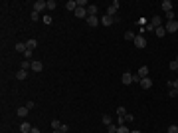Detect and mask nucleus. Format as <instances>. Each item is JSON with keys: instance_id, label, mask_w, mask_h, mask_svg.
Wrapping results in <instances>:
<instances>
[{"instance_id": "1", "label": "nucleus", "mask_w": 178, "mask_h": 133, "mask_svg": "<svg viewBox=\"0 0 178 133\" xmlns=\"http://www.w3.org/2000/svg\"><path fill=\"white\" fill-rule=\"evenodd\" d=\"M134 46H136L138 50H142V48H146V38H144V34H138V36L134 38Z\"/></svg>"}, {"instance_id": "2", "label": "nucleus", "mask_w": 178, "mask_h": 133, "mask_svg": "<svg viewBox=\"0 0 178 133\" xmlns=\"http://www.w3.org/2000/svg\"><path fill=\"white\" fill-rule=\"evenodd\" d=\"M166 34H174V32H178V22L176 20H172V22H166Z\"/></svg>"}, {"instance_id": "3", "label": "nucleus", "mask_w": 178, "mask_h": 133, "mask_svg": "<svg viewBox=\"0 0 178 133\" xmlns=\"http://www.w3.org/2000/svg\"><path fill=\"white\" fill-rule=\"evenodd\" d=\"M117 10H119V2L115 0V2H113V4H111V6L107 8V12H105V14H107V16H111V18H115V14H117Z\"/></svg>"}, {"instance_id": "4", "label": "nucleus", "mask_w": 178, "mask_h": 133, "mask_svg": "<svg viewBox=\"0 0 178 133\" xmlns=\"http://www.w3.org/2000/svg\"><path fill=\"white\" fill-rule=\"evenodd\" d=\"M44 8H47V2H45V0H38V2L34 4V12H38V14H40Z\"/></svg>"}, {"instance_id": "5", "label": "nucleus", "mask_w": 178, "mask_h": 133, "mask_svg": "<svg viewBox=\"0 0 178 133\" xmlns=\"http://www.w3.org/2000/svg\"><path fill=\"white\" fill-rule=\"evenodd\" d=\"M85 22H87V26H91V28H95V26H99V24H101V20H99L97 16H87V20H85Z\"/></svg>"}, {"instance_id": "6", "label": "nucleus", "mask_w": 178, "mask_h": 133, "mask_svg": "<svg viewBox=\"0 0 178 133\" xmlns=\"http://www.w3.org/2000/svg\"><path fill=\"white\" fill-rule=\"evenodd\" d=\"M121 82H123L125 86H131V84H133V74H131V72H125L123 78H121Z\"/></svg>"}, {"instance_id": "7", "label": "nucleus", "mask_w": 178, "mask_h": 133, "mask_svg": "<svg viewBox=\"0 0 178 133\" xmlns=\"http://www.w3.org/2000/svg\"><path fill=\"white\" fill-rule=\"evenodd\" d=\"M150 26H152L154 30H156V28H160V26H162V18H160V16H152V20H150Z\"/></svg>"}, {"instance_id": "8", "label": "nucleus", "mask_w": 178, "mask_h": 133, "mask_svg": "<svg viewBox=\"0 0 178 133\" xmlns=\"http://www.w3.org/2000/svg\"><path fill=\"white\" fill-rule=\"evenodd\" d=\"M73 14H75L77 18H83V20H87V16H89V14H87V8H77Z\"/></svg>"}, {"instance_id": "9", "label": "nucleus", "mask_w": 178, "mask_h": 133, "mask_svg": "<svg viewBox=\"0 0 178 133\" xmlns=\"http://www.w3.org/2000/svg\"><path fill=\"white\" fill-rule=\"evenodd\" d=\"M140 88L142 89H150L152 88V80H150V78H142V80H140Z\"/></svg>"}, {"instance_id": "10", "label": "nucleus", "mask_w": 178, "mask_h": 133, "mask_svg": "<svg viewBox=\"0 0 178 133\" xmlns=\"http://www.w3.org/2000/svg\"><path fill=\"white\" fill-rule=\"evenodd\" d=\"M65 10L75 12V10H77V0H67V2H65Z\"/></svg>"}, {"instance_id": "11", "label": "nucleus", "mask_w": 178, "mask_h": 133, "mask_svg": "<svg viewBox=\"0 0 178 133\" xmlns=\"http://www.w3.org/2000/svg\"><path fill=\"white\" fill-rule=\"evenodd\" d=\"M113 22H115V18H111V16H107V14L101 16V24H103V26H111Z\"/></svg>"}, {"instance_id": "12", "label": "nucleus", "mask_w": 178, "mask_h": 133, "mask_svg": "<svg viewBox=\"0 0 178 133\" xmlns=\"http://www.w3.org/2000/svg\"><path fill=\"white\" fill-rule=\"evenodd\" d=\"M32 70H34V72H42V70H44V64H42L40 60H34V62H32Z\"/></svg>"}, {"instance_id": "13", "label": "nucleus", "mask_w": 178, "mask_h": 133, "mask_svg": "<svg viewBox=\"0 0 178 133\" xmlns=\"http://www.w3.org/2000/svg\"><path fill=\"white\" fill-rule=\"evenodd\" d=\"M20 131L22 133H30L32 131V125H30L28 121H24V123H20Z\"/></svg>"}, {"instance_id": "14", "label": "nucleus", "mask_w": 178, "mask_h": 133, "mask_svg": "<svg viewBox=\"0 0 178 133\" xmlns=\"http://www.w3.org/2000/svg\"><path fill=\"white\" fill-rule=\"evenodd\" d=\"M136 74H138V76H140V78H148V68H146V66H140V68H138V72H136Z\"/></svg>"}, {"instance_id": "15", "label": "nucleus", "mask_w": 178, "mask_h": 133, "mask_svg": "<svg viewBox=\"0 0 178 133\" xmlns=\"http://www.w3.org/2000/svg\"><path fill=\"white\" fill-rule=\"evenodd\" d=\"M162 10H164V12H170V10H172V2H170V0H162Z\"/></svg>"}, {"instance_id": "16", "label": "nucleus", "mask_w": 178, "mask_h": 133, "mask_svg": "<svg viewBox=\"0 0 178 133\" xmlns=\"http://www.w3.org/2000/svg\"><path fill=\"white\" fill-rule=\"evenodd\" d=\"M28 111H30V109H28L26 105H22V107H18V117H26V115H28Z\"/></svg>"}, {"instance_id": "17", "label": "nucleus", "mask_w": 178, "mask_h": 133, "mask_svg": "<svg viewBox=\"0 0 178 133\" xmlns=\"http://www.w3.org/2000/svg\"><path fill=\"white\" fill-rule=\"evenodd\" d=\"M87 14L89 16H97V6L95 4H89L87 6Z\"/></svg>"}, {"instance_id": "18", "label": "nucleus", "mask_w": 178, "mask_h": 133, "mask_svg": "<svg viewBox=\"0 0 178 133\" xmlns=\"http://www.w3.org/2000/svg\"><path fill=\"white\" fill-rule=\"evenodd\" d=\"M16 50H18L20 54H24V52L28 50V46H26V42H18V44H16Z\"/></svg>"}, {"instance_id": "19", "label": "nucleus", "mask_w": 178, "mask_h": 133, "mask_svg": "<svg viewBox=\"0 0 178 133\" xmlns=\"http://www.w3.org/2000/svg\"><path fill=\"white\" fill-rule=\"evenodd\" d=\"M16 78H18V80H26V78H28V72H26V70H18V72H16Z\"/></svg>"}, {"instance_id": "20", "label": "nucleus", "mask_w": 178, "mask_h": 133, "mask_svg": "<svg viewBox=\"0 0 178 133\" xmlns=\"http://www.w3.org/2000/svg\"><path fill=\"white\" fill-rule=\"evenodd\" d=\"M154 32H156V36H160V38H164V36H166V28H162V26H160V28H156Z\"/></svg>"}, {"instance_id": "21", "label": "nucleus", "mask_w": 178, "mask_h": 133, "mask_svg": "<svg viewBox=\"0 0 178 133\" xmlns=\"http://www.w3.org/2000/svg\"><path fill=\"white\" fill-rule=\"evenodd\" d=\"M30 68H32V62H28V60H24V62H22V66H20V70H26V72H28Z\"/></svg>"}, {"instance_id": "22", "label": "nucleus", "mask_w": 178, "mask_h": 133, "mask_svg": "<svg viewBox=\"0 0 178 133\" xmlns=\"http://www.w3.org/2000/svg\"><path fill=\"white\" fill-rule=\"evenodd\" d=\"M134 38H136V34H134V32H131V30H129V32H125V40H133V42H134Z\"/></svg>"}, {"instance_id": "23", "label": "nucleus", "mask_w": 178, "mask_h": 133, "mask_svg": "<svg viewBox=\"0 0 178 133\" xmlns=\"http://www.w3.org/2000/svg\"><path fill=\"white\" fill-rule=\"evenodd\" d=\"M117 129H119V127H117L115 123H111V125H107V133H117Z\"/></svg>"}, {"instance_id": "24", "label": "nucleus", "mask_w": 178, "mask_h": 133, "mask_svg": "<svg viewBox=\"0 0 178 133\" xmlns=\"http://www.w3.org/2000/svg\"><path fill=\"white\" fill-rule=\"evenodd\" d=\"M26 46H28V50H34V48L38 46V42H36V40H28V42H26Z\"/></svg>"}, {"instance_id": "25", "label": "nucleus", "mask_w": 178, "mask_h": 133, "mask_svg": "<svg viewBox=\"0 0 178 133\" xmlns=\"http://www.w3.org/2000/svg\"><path fill=\"white\" fill-rule=\"evenodd\" d=\"M117 133H131V131H129V127H127V125H119Z\"/></svg>"}, {"instance_id": "26", "label": "nucleus", "mask_w": 178, "mask_h": 133, "mask_svg": "<svg viewBox=\"0 0 178 133\" xmlns=\"http://www.w3.org/2000/svg\"><path fill=\"white\" fill-rule=\"evenodd\" d=\"M57 4H55V0H47V10H53Z\"/></svg>"}, {"instance_id": "27", "label": "nucleus", "mask_w": 178, "mask_h": 133, "mask_svg": "<svg viewBox=\"0 0 178 133\" xmlns=\"http://www.w3.org/2000/svg\"><path fill=\"white\" fill-rule=\"evenodd\" d=\"M117 115H119V117L127 115V109H125V107H119V109H117Z\"/></svg>"}, {"instance_id": "28", "label": "nucleus", "mask_w": 178, "mask_h": 133, "mask_svg": "<svg viewBox=\"0 0 178 133\" xmlns=\"http://www.w3.org/2000/svg\"><path fill=\"white\" fill-rule=\"evenodd\" d=\"M101 119H103V123H105V125H111V115H103Z\"/></svg>"}, {"instance_id": "29", "label": "nucleus", "mask_w": 178, "mask_h": 133, "mask_svg": "<svg viewBox=\"0 0 178 133\" xmlns=\"http://www.w3.org/2000/svg\"><path fill=\"white\" fill-rule=\"evenodd\" d=\"M59 127H61V123H59L57 119H53V121H51V129H59Z\"/></svg>"}, {"instance_id": "30", "label": "nucleus", "mask_w": 178, "mask_h": 133, "mask_svg": "<svg viewBox=\"0 0 178 133\" xmlns=\"http://www.w3.org/2000/svg\"><path fill=\"white\" fill-rule=\"evenodd\" d=\"M59 131H61V133H67V131H69V125H67V123H61Z\"/></svg>"}, {"instance_id": "31", "label": "nucleus", "mask_w": 178, "mask_h": 133, "mask_svg": "<svg viewBox=\"0 0 178 133\" xmlns=\"http://www.w3.org/2000/svg\"><path fill=\"white\" fill-rule=\"evenodd\" d=\"M168 95H170V97H178V89H168Z\"/></svg>"}, {"instance_id": "32", "label": "nucleus", "mask_w": 178, "mask_h": 133, "mask_svg": "<svg viewBox=\"0 0 178 133\" xmlns=\"http://www.w3.org/2000/svg\"><path fill=\"white\" fill-rule=\"evenodd\" d=\"M166 20H168V22H172V20H174V12H172V10H170V12H166Z\"/></svg>"}, {"instance_id": "33", "label": "nucleus", "mask_w": 178, "mask_h": 133, "mask_svg": "<svg viewBox=\"0 0 178 133\" xmlns=\"http://www.w3.org/2000/svg\"><path fill=\"white\" fill-rule=\"evenodd\" d=\"M32 54H34V50H26V52H24V58H26V60H30V58H32Z\"/></svg>"}, {"instance_id": "34", "label": "nucleus", "mask_w": 178, "mask_h": 133, "mask_svg": "<svg viewBox=\"0 0 178 133\" xmlns=\"http://www.w3.org/2000/svg\"><path fill=\"white\" fill-rule=\"evenodd\" d=\"M166 133H178V125H170V127H168V131Z\"/></svg>"}, {"instance_id": "35", "label": "nucleus", "mask_w": 178, "mask_h": 133, "mask_svg": "<svg viewBox=\"0 0 178 133\" xmlns=\"http://www.w3.org/2000/svg\"><path fill=\"white\" fill-rule=\"evenodd\" d=\"M140 80H142V78H140L138 74H134V76H133V82H134V84H140Z\"/></svg>"}, {"instance_id": "36", "label": "nucleus", "mask_w": 178, "mask_h": 133, "mask_svg": "<svg viewBox=\"0 0 178 133\" xmlns=\"http://www.w3.org/2000/svg\"><path fill=\"white\" fill-rule=\"evenodd\" d=\"M170 70H174V72L178 70V62H176V60H174V62H170Z\"/></svg>"}, {"instance_id": "37", "label": "nucleus", "mask_w": 178, "mask_h": 133, "mask_svg": "<svg viewBox=\"0 0 178 133\" xmlns=\"http://www.w3.org/2000/svg\"><path fill=\"white\" fill-rule=\"evenodd\" d=\"M26 107H28V109H34V107H36V101H28Z\"/></svg>"}, {"instance_id": "38", "label": "nucleus", "mask_w": 178, "mask_h": 133, "mask_svg": "<svg viewBox=\"0 0 178 133\" xmlns=\"http://www.w3.org/2000/svg\"><path fill=\"white\" fill-rule=\"evenodd\" d=\"M38 18H40V14H38V12H32V20L38 22Z\"/></svg>"}, {"instance_id": "39", "label": "nucleus", "mask_w": 178, "mask_h": 133, "mask_svg": "<svg viewBox=\"0 0 178 133\" xmlns=\"http://www.w3.org/2000/svg\"><path fill=\"white\" fill-rule=\"evenodd\" d=\"M133 119H134V117L131 115V113H127V115H125V121H127V123H129V121H133Z\"/></svg>"}, {"instance_id": "40", "label": "nucleus", "mask_w": 178, "mask_h": 133, "mask_svg": "<svg viewBox=\"0 0 178 133\" xmlns=\"http://www.w3.org/2000/svg\"><path fill=\"white\" fill-rule=\"evenodd\" d=\"M44 24H51V18L49 16H44Z\"/></svg>"}, {"instance_id": "41", "label": "nucleus", "mask_w": 178, "mask_h": 133, "mask_svg": "<svg viewBox=\"0 0 178 133\" xmlns=\"http://www.w3.org/2000/svg\"><path fill=\"white\" fill-rule=\"evenodd\" d=\"M30 133H40V129H38V127H32V131Z\"/></svg>"}, {"instance_id": "42", "label": "nucleus", "mask_w": 178, "mask_h": 133, "mask_svg": "<svg viewBox=\"0 0 178 133\" xmlns=\"http://www.w3.org/2000/svg\"><path fill=\"white\" fill-rule=\"evenodd\" d=\"M174 89H178V80H176V82H174Z\"/></svg>"}, {"instance_id": "43", "label": "nucleus", "mask_w": 178, "mask_h": 133, "mask_svg": "<svg viewBox=\"0 0 178 133\" xmlns=\"http://www.w3.org/2000/svg\"><path fill=\"white\" fill-rule=\"evenodd\" d=\"M51 133H61V131H59V129H53V131H51Z\"/></svg>"}, {"instance_id": "44", "label": "nucleus", "mask_w": 178, "mask_h": 133, "mask_svg": "<svg viewBox=\"0 0 178 133\" xmlns=\"http://www.w3.org/2000/svg\"><path fill=\"white\" fill-rule=\"evenodd\" d=\"M131 133H142V131H131Z\"/></svg>"}, {"instance_id": "45", "label": "nucleus", "mask_w": 178, "mask_h": 133, "mask_svg": "<svg viewBox=\"0 0 178 133\" xmlns=\"http://www.w3.org/2000/svg\"><path fill=\"white\" fill-rule=\"evenodd\" d=\"M176 62H178V56H176Z\"/></svg>"}, {"instance_id": "46", "label": "nucleus", "mask_w": 178, "mask_h": 133, "mask_svg": "<svg viewBox=\"0 0 178 133\" xmlns=\"http://www.w3.org/2000/svg\"><path fill=\"white\" fill-rule=\"evenodd\" d=\"M176 72H178V70H176Z\"/></svg>"}]
</instances>
